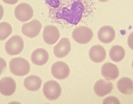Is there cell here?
<instances>
[{"label": "cell", "instance_id": "6da1fadb", "mask_svg": "<svg viewBox=\"0 0 133 104\" xmlns=\"http://www.w3.org/2000/svg\"><path fill=\"white\" fill-rule=\"evenodd\" d=\"M11 72L14 75L23 76L29 73L30 67L29 62L21 57L14 58L9 63Z\"/></svg>", "mask_w": 133, "mask_h": 104}, {"label": "cell", "instance_id": "7a4b0ae2", "mask_svg": "<svg viewBox=\"0 0 133 104\" xmlns=\"http://www.w3.org/2000/svg\"><path fill=\"white\" fill-rule=\"evenodd\" d=\"M93 32L88 27L80 26L74 30L72 33L73 39L80 44H85L88 43L92 39Z\"/></svg>", "mask_w": 133, "mask_h": 104}, {"label": "cell", "instance_id": "3957f363", "mask_svg": "<svg viewBox=\"0 0 133 104\" xmlns=\"http://www.w3.org/2000/svg\"><path fill=\"white\" fill-rule=\"evenodd\" d=\"M43 92L44 96L50 100L59 98L62 93V88L59 84L54 81L46 82L43 86Z\"/></svg>", "mask_w": 133, "mask_h": 104}, {"label": "cell", "instance_id": "277c9868", "mask_svg": "<svg viewBox=\"0 0 133 104\" xmlns=\"http://www.w3.org/2000/svg\"><path fill=\"white\" fill-rule=\"evenodd\" d=\"M24 42L22 38L18 35L13 36L5 44L6 52L10 55H15L20 53L23 50Z\"/></svg>", "mask_w": 133, "mask_h": 104}, {"label": "cell", "instance_id": "5b68a950", "mask_svg": "<svg viewBox=\"0 0 133 104\" xmlns=\"http://www.w3.org/2000/svg\"><path fill=\"white\" fill-rule=\"evenodd\" d=\"M16 18L20 21L24 22L29 21L32 18L34 11L30 5L22 3L17 5L15 10Z\"/></svg>", "mask_w": 133, "mask_h": 104}, {"label": "cell", "instance_id": "8992f818", "mask_svg": "<svg viewBox=\"0 0 133 104\" xmlns=\"http://www.w3.org/2000/svg\"><path fill=\"white\" fill-rule=\"evenodd\" d=\"M42 28L41 22L34 19L30 22L25 23L22 27L23 34L30 38L36 37L39 33Z\"/></svg>", "mask_w": 133, "mask_h": 104}, {"label": "cell", "instance_id": "52a82bcc", "mask_svg": "<svg viewBox=\"0 0 133 104\" xmlns=\"http://www.w3.org/2000/svg\"><path fill=\"white\" fill-rule=\"evenodd\" d=\"M51 73L56 79L63 80L68 77L70 70L69 66L63 62L58 61L53 64L51 69Z\"/></svg>", "mask_w": 133, "mask_h": 104}, {"label": "cell", "instance_id": "ba28073f", "mask_svg": "<svg viewBox=\"0 0 133 104\" xmlns=\"http://www.w3.org/2000/svg\"><path fill=\"white\" fill-rule=\"evenodd\" d=\"M59 30L54 25L46 26L44 29L43 38L47 44L52 45L56 43L60 38Z\"/></svg>", "mask_w": 133, "mask_h": 104}, {"label": "cell", "instance_id": "9c48e42d", "mask_svg": "<svg viewBox=\"0 0 133 104\" xmlns=\"http://www.w3.org/2000/svg\"><path fill=\"white\" fill-rule=\"evenodd\" d=\"M71 50L69 40L66 38H63L59 41L54 48V53L57 57L62 58L68 55Z\"/></svg>", "mask_w": 133, "mask_h": 104}, {"label": "cell", "instance_id": "30bf717a", "mask_svg": "<svg viewBox=\"0 0 133 104\" xmlns=\"http://www.w3.org/2000/svg\"><path fill=\"white\" fill-rule=\"evenodd\" d=\"M16 89V83L11 77H4L0 81V93L3 95L11 96L14 93Z\"/></svg>", "mask_w": 133, "mask_h": 104}, {"label": "cell", "instance_id": "8fae6325", "mask_svg": "<svg viewBox=\"0 0 133 104\" xmlns=\"http://www.w3.org/2000/svg\"><path fill=\"white\" fill-rule=\"evenodd\" d=\"M113 89L111 83L103 79L98 81L94 85V90L96 95L103 97L110 93Z\"/></svg>", "mask_w": 133, "mask_h": 104}, {"label": "cell", "instance_id": "7c38bea8", "mask_svg": "<svg viewBox=\"0 0 133 104\" xmlns=\"http://www.w3.org/2000/svg\"><path fill=\"white\" fill-rule=\"evenodd\" d=\"M98 37L102 42L110 43L115 39V32L114 28L110 26H102L98 31Z\"/></svg>", "mask_w": 133, "mask_h": 104}, {"label": "cell", "instance_id": "4fadbf2b", "mask_svg": "<svg viewBox=\"0 0 133 104\" xmlns=\"http://www.w3.org/2000/svg\"><path fill=\"white\" fill-rule=\"evenodd\" d=\"M31 60L33 63L38 66H43L49 59V54L47 51L42 48L35 50L31 55Z\"/></svg>", "mask_w": 133, "mask_h": 104}, {"label": "cell", "instance_id": "5bb4252c", "mask_svg": "<svg viewBox=\"0 0 133 104\" xmlns=\"http://www.w3.org/2000/svg\"><path fill=\"white\" fill-rule=\"evenodd\" d=\"M101 73L102 76L108 80L116 79L119 74L117 67L111 63H107L102 66Z\"/></svg>", "mask_w": 133, "mask_h": 104}, {"label": "cell", "instance_id": "9a60e30c", "mask_svg": "<svg viewBox=\"0 0 133 104\" xmlns=\"http://www.w3.org/2000/svg\"><path fill=\"white\" fill-rule=\"evenodd\" d=\"M89 56L91 61L99 63L104 60L106 57V52L104 47L96 45L91 47L90 50Z\"/></svg>", "mask_w": 133, "mask_h": 104}, {"label": "cell", "instance_id": "2e32d148", "mask_svg": "<svg viewBox=\"0 0 133 104\" xmlns=\"http://www.w3.org/2000/svg\"><path fill=\"white\" fill-rule=\"evenodd\" d=\"M42 83V80L39 77L31 75L25 79L24 86L28 90L36 91L40 88Z\"/></svg>", "mask_w": 133, "mask_h": 104}, {"label": "cell", "instance_id": "e0dca14e", "mask_svg": "<svg viewBox=\"0 0 133 104\" xmlns=\"http://www.w3.org/2000/svg\"><path fill=\"white\" fill-rule=\"evenodd\" d=\"M117 87L119 91L124 94H132L133 93L132 81L127 77L122 78L118 82Z\"/></svg>", "mask_w": 133, "mask_h": 104}, {"label": "cell", "instance_id": "ac0fdd59", "mask_svg": "<svg viewBox=\"0 0 133 104\" xmlns=\"http://www.w3.org/2000/svg\"><path fill=\"white\" fill-rule=\"evenodd\" d=\"M125 55V49L122 46L115 45L110 50L109 55L112 60L114 62H119L123 59Z\"/></svg>", "mask_w": 133, "mask_h": 104}, {"label": "cell", "instance_id": "d6986e66", "mask_svg": "<svg viewBox=\"0 0 133 104\" xmlns=\"http://www.w3.org/2000/svg\"><path fill=\"white\" fill-rule=\"evenodd\" d=\"M12 32V28L9 23L2 22L0 23V40H4L9 36Z\"/></svg>", "mask_w": 133, "mask_h": 104}, {"label": "cell", "instance_id": "ffe728a7", "mask_svg": "<svg viewBox=\"0 0 133 104\" xmlns=\"http://www.w3.org/2000/svg\"><path fill=\"white\" fill-rule=\"evenodd\" d=\"M103 104H120V102L116 98L111 97L105 98Z\"/></svg>", "mask_w": 133, "mask_h": 104}, {"label": "cell", "instance_id": "44dd1931", "mask_svg": "<svg viewBox=\"0 0 133 104\" xmlns=\"http://www.w3.org/2000/svg\"><path fill=\"white\" fill-rule=\"evenodd\" d=\"M6 67V62L3 58L0 57V75L5 70Z\"/></svg>", "mask_w": 133, "mask_h": 104}, {"label": "cell", "instance_id": "7402d4cb", "mask_svg": "<svg viewBox=\"0 0 133 104\" xmlns=\"http://www.w3.org/2000/svg\"><path fill=\"white\" fill-rule=\"evenodd\" d=\"M128 44L130 49L133 50V32L129 36L128 39Z\"/></svg>", "mask_w": 133, "mask_h": 104}, {"label": "cell", "instance_id": "603a6c76", "mask_svg": "<svg viewBox=\"0 0 133 104\" xmlns=\"http://www.w3.org/2000/svg\"><path fill=\"white\" fill-rule=\"evenodd\" d=\"M6 4H15L17 3L18 0H2Z\"/></svg>", "mask_w": 133, "mask_h": 104}, {"label": "cell", "instance_id": "cb8c5ba5", "mask_svg": "<svg viewBox=\"0 0 133 104\" xmlns=\"http://www.w3.org/2000/svg\"><path fill=\"white\" fill-rule=\"evenodd\" d=\"M4 8L3 7L0 5V20L1 19L4 15Z\"/></svg>", "mask_w": 133, "mask_h": 104}, {"label": "cell", "instance_id": "d4e9b609", "mask_svg": "<svg viewBox=\"0 0 133 104\" xmlns=\"http://www.w3.org/2000/svg\"><path fill=\"white\" fill-rule=\"evenodd\" d=\"M98 1H99L101 2H105L109 1V0H98Z\"/></svg>", "mask_w": 133, "mask_h": 104}, {"label": "cell", "instance_id": "484cf974", "mask_svg": "<svg viewBox=\"0 0 133 104\" xmlns=\"http://www.w3.org/2000/svg\"><path fill=\"white\" fill-rule=\"evenodd\" d=\"M132 68L133 69V60L132 61Z\"/></svg>", "mask_w": 133, "mask_h": 104}]
</instances>
